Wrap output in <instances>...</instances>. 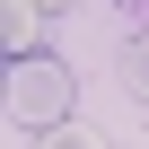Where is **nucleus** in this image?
Wrapping results in <instances>:
<instances>
[{"mask_svg":"<svg viewBox=\"0 0 149 149\" xmlns=\"http://www.w3.org/2000/svg\"><path fill=\"white\" fill-rule=\"evenodd\" d=\"M44 9H53V18H61V9H79V0H44Z\"/></svg>","mask_w":149,"mask_h":149,"instance_id":"423d86ee","label":"nucleus"},{"mask_svg":"<svg viewBox=\"0 0 149 149\" xmlns=\"http://www.w3.org/2000/svg\"><path fill=\"white\" fill-rule=\"evenodd\" d=\"M123 9H132V18H140V26H149V0H123Z\"/></svg>","mask_w":149,"mask_h":149,"instance_id":"39448f33","label":"nucleus"},{"mask_svg":"<svg viewBox=\"0 0 149 149\" xmlns=\"http://www.w3.org/2000/svg\"><path fill=\"white\" fill-rule=\"evenodd\" d=\"M35 149H105V140L79 132V123H53V132H35Z\"/></svg>","mask_w":149,"mask_h":149,"instance_id":"20e7f679","label":"nucleus"},{"mask_svg":"<svg viewBox=\"0 0 149 149\" xmlns=\"http://www.w3.org/2000/svg\"><path fill=\"white\" fill-rule=\"evenodd\" d=\"M114 79H123V88H132V97L149 105V26H140V35H132V44L114 53Z\"/></svg>","mask_w":149,"mask_h":149,"instance_id":"7ed1b4c3","label":"nucleus"},{"mask_svg":"<svg viewBox=\"0 0 149 149\" xmlns=\"http://www.w3.org/2000/svg\"><path fill=\"white\" fill-rule=\"evenodd\" d=\"M70 97H79L70 61H53V53H26V61H9V114H18L26 132H53V123H70Z\"/></svg>","mask_w":149,"mask_h":149,"instance_id":"f257e3e1","label":"nucleus"},{"mask_svg":"<svg viewBox=\"0 0 149 149\" xmlns=\"http://www.w3.org/2000/svg\"><path fill=\"white\" fill-rule=\"evenodd\" d=\"M44 0H0V44H9V61H26L35 53V35H44Z\"/></svg>","mask_w":149,"mask_h":149,"instance_id":"f03ea898","label":"nucleus"}]
</instances>
